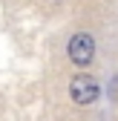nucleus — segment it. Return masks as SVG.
Wrapping results in <instances>:
<instances>
[{
	"mask_svg": "<svg viewBox=\"0 0 118 121\" xmlns=\"http://www.w3.org/2000/svg\"><path fill=\"white\" fill-rule=\"evenodd\" d=\"M98 92H101V86H98V81L95 78H89V75H78L75 81H72V86H69V95H72V101L75 104H92L95 98H98Z\"/></svg>",
	"mask_w": 118,
	"mask_h": 121,
	"instance_id": "nucleus-2",
	"label": "nucleus"
},
{
	"mask_svg": "<svg viewBox=\"0 0 118 121\" xmlns=\"http://www.w3.org/2000/svg\"><path fill=\"white\" fill-rule=\"evenodd\" d=\"M66 52H69V60H72V64H78V66L92 64V58H95V40H92V35H86V32L75 35V38L69 40Z\"/></svg>",
	"mask_w": 118,
	"mask_h": 121,
	"instance_id": "nucleus-1",
	"label": "nucleus"
}]
</instances>
